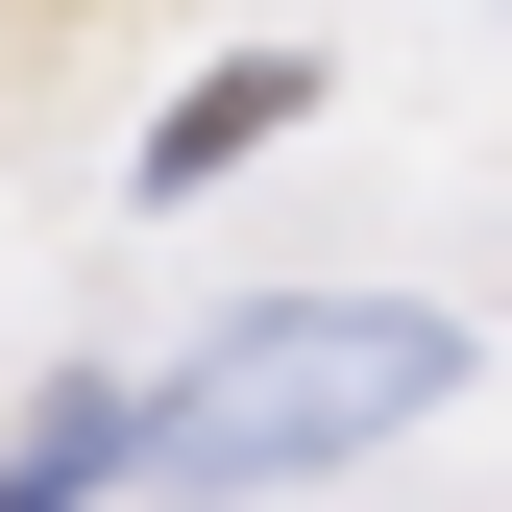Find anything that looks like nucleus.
Wrapping results in <instances>:
<instances>
[{
    "instance_id": "2",
    "label": "nucleus",
    "mask_w": 512,
    "mask_h": 512,
    "mask_svg": "<svg viewBox=\"0 0 512 512\" xmlns=\"http://www.w3.org/2000/svg\"><path fill=\"white\" fill-rule=\"evenodd\" d=\"M293 98H317V74H293V49H220V74H196V98H171V122H147V196H220V171H244V147H269V122H293Z\"/></svg>"
},
{
    "instance_id": "1",
    "label": "nucleus",
    "mask_w": 512,
    "mask_h": 512,
    "mask_svg": "<svg viewBox=\"0 0 512 512\" xmlns=\"http://www.w3.org/2000/svg\"><path fill=\"white\" fill-rule=\"evenodd\" d=\"M439 391H464V317H415V293H269V317L196 342V391H147V464L171 488H293V464H342V439H391Z\"/></svg>"
}]
</instances>
